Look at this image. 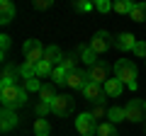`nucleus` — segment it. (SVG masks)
Instances as JSON below:
<instances>
[{"instance_id":"f257e3e1","label":"nucleus","mask_w":146,"mask_h":136,"mask_svg":"<svg viewBox=\"0 0 146 136\" xmlns=\"http://www.w3.org/2000/svg\"><path fill=\"white\" fill-rule=\"evenodd\" d=\"M115 78H119L129 90H136V80H134L136 78V66L129 58H119L115 63Z\"/></svg>"},{"instance_id":"f03ea898","label":"nucleus","mask_w":146,"mask_h":136,"mask_svg":"<svg viewBox=\"0 0 146 136\" xmlns=\"http://www.w3.org/2000/svg\"><path fill=\"white\" fill-rule=\"evenodd\" d=\"M0 102H3V107H10V110L22 107L27 102V90L17 88V85H12V88H0Z\"/></svg>"},{"instance_id":"7ed1b4c3","label":"nucleus","mask_w":146,"mask_h":136,"mask_svg":"<svg viewBox=\"0 0 146 136\" xmlns=\"http://www.w3.org/2000/svg\"><path fill=\"white\" fill-rule=\"evenodd\" d=\"M44 51L46 49L42 46V42L39 39H27L25 44H22V53H25V63L32 68H36V63L44 61Z\"/></svg>"},{"instance_id":"20e7f679","label":"nucleus","mask_w":146,"mask_h":136,"mask_svg":"<svg viewBox=\"0 0 146 136\" xmlns=\"http://www.w3.org/2000/svg\"><path fill=\"white\" fill-rule=\"evenodd\" d=\"M88 46H90V49H93V51L100 56V53H107L110 49L115 46V39L110 37L105 29H100V32H95V34H93V42H90Z\"/></svg>"},{"instance_id":"39448f33","label":"nucleus","mask_w":146,"mask_h":136,"mask_svg":"<svg viewBox=\"0 0 146 136\" xmlns=\"http://www.w3.org/2000/svg\"><path fill=\"white\" fill-rule=\"evenodd\" d=\"M98 119H93V114L90 112H83V114L76 119V129H78V134L80 136H93V134H98Z\"/></svg>"},{"instance_id":"423d86ee","label":"nucleus","mask_w":146,"mask_h":136,"mask_svg":"<svg viewBox=\"0 0 146 136\" xmlns=\"http://www.w3.org/2000/svg\"><path fill=\"white\" fill-rule=\"evenodd\" d=\"M51 112L56 117H68L73 114V97L71 95H56L51 102Z\"/></svg>"},{"instance_id":"0eeeda50","label":"nucleus","mask_w":146,"mask_h":136,"mask_svg":"<svg viewBox=\"0 0 146 136\" xmlns=\"http://www.w3.org/2000/svg\"><path fill=\"white\" fill-rule=\"evenodd\" d=\"M124 112H127L129 121H144L146 119V100H129Z\"/></svg>"},{"instance_id":"6e6552de","label":"nucleus","mask_w":146,"mask_h":136,"mask_svg":"<svg viewBox=\"0 0 146 136\" xmlns=\"http://www.w3.org/2000/svg\"><path fill=\"white\" fill-rule=\"evenodd\" d=\"M80 92H83L85 100H90V102H95V105H102V102H105V88H100V83L88 80V85H85Z\"/></svg>"},{"instance_id":"1a4fd4ad","label":"nucleus","mask_w":146,"mask_h":136,"mask_svg":"<svg viewBox=\"0 0 146 136\" xmlns=\"http://www.w3.org/2000/svg\"><path fill=\"white\" fill-rule=\"evenodd\" d=\"M88 80H90L88 71H80V68H76V71H71V73L66 75V85L73 88V90H83L85 85H88Z\"/></svg>"},{"instance_id":"9d476101","label":"nucleus","mask_w":146,"mask_h":136,"mask_svg":"<svg viewBox=\"0 0 146 136\" xmlns=\"http://www.w3.org/2000/svg\"><path fill=\"white\" fill-rule=\"evenodd\" d=\"M107 73H110V66L105 61H98L95 63V66H90L88 68V75H90V80H93V83H107Z\"/></svg>"},{"instance_id":"9b49d317","label":"nucleus","mask_w":146,"mask_h":136,"mask_svg":"<svg viewBox=\"0 0 146 136\" xmlns=\"http://www.w3.org/2000/svg\"><path fill=\"white\" fill-rule=\"evenodd\" d=\"M134 46H136V37L129 32H122L115 37V49H119V51H134Z\"/></svg>"},{"instance_id":"f8f14e48","label":"nucleus","mask_w":146,"mask_h":136,"mask_svg":"<svg viewBox=\"0 0 146 136\" xmlns=\"http://www.w3.org/2000/svg\"><path fill=\"white\" fill-rule=\"evenodd\" d=\"M63 58H66V56L61 53V49H58L56 44H51V46H46V51H44V61H46L49 66H56V68H58V66L63 63Z\"/></svg>"},{"instance_id":"ddd939ff","label":"nucleus","mask_w":146,"mask_h":136,"mask_svg":"<svg viewBox=\"0 0 146 136\" xmlns=\"http://www.w3.org/2000/svg\"><path fill=\"white\" fill-rule=\"evenodd\" d=\"M15 124H17V114H15V110H10V107H3V112H0V129H3V131H10V129H15Z\"/></svg>"},{"instance_id":"4468645a","label":"nucleus","mask_w":146,"mask_h":136,"mask_svg":"<svg viewBox=\"0 0 146 136\" xmlns=\"http://www.w3.org/2000/svg\"><path fill=\"white\" fill-rule=\"evenodd\" d=\"M15 20V5L10 0H0V22L3 24H10Z\"/></svg>"},{"instance_id":"2eb2a0df","label":"nucleus","mask_w":146,"mask_h":136,"mask_svg":"<svg viewBox=\"0 0 146 136\" xmlns=\"http://www.w3.org/2000/svg\"><path fill=\"white\" fill-rule=\"evenodd\" d=\"M15 75H20V68L5 66L3 68V78H0V88H12L15 85Z\"/></svg>"},{"instance_id":"dca6fc26","label":"nucleus","mask_w":146,"mask_h":136,"mask_svg":"<svg viewBox=\"0 0 146 136\" xmlns=\"http://www.w3.org/2000/svg\"><path fill=\"white\" fill-rule=\"evenodd\" d=\"M122 90H124V83H122L119 78H110L107 83H105V95H110V97H119Z\"/></svg>"},{"instance_id":"f3484780","label":"nucleus","mask_w":146,"mask_h":136,"mask_svg":"<svg viewBox=\"0 0 146 136\" xmlns=\"http://www.w3.org/2000/svg\"><path fill=\"white\" fill-rule=\"evenodd\" d=\"M129 17H131L134 22H146V3H134Z\"/></svg>"},{"instance_id":"a211bd4d","label":"nucleus","mask_w":146,"mask_h":136,"mask_svg":"<svg viewBox=\"0 0 146 136\" xmlns=\"http://www.w3.org/2000/svg\"><path fill=\"white\" fill-rule=\"evenodd\" d=\"M107 119H110V124L124 121V119H127V112H124V107H110V110H107Z\"/></svg>"},{"instance_id":"6ab92c4d","label":"nucleus","mask_w":146,"mask_h":136,"mask_svg":"<svg viewBox=\"0 0 146 136\" xmlns=\"http://www.w3.org/2000/svg\"><path fill=\"white\" fill-rule=\"evenodd\" d=\"M80 61L88 63V66H95V63H98V53L90 46H80Z\"/></svg>"},{"instance_id":"aec40b11","label":"nucleus","mask_w":146,"mask_h":136,"mask_svg":"<svg viewBox=\"0 0 146 136\" xmlns=\"http://www.w3.org/2000/svg\"><path fill=\"white\" fill-rule=\"evenodd\" d=\"M131 7H134V3H129V0H117L115 5H112V12H117V15H129Z\"/></svg>"},{"instance_id":"412c9836","label":"nucleus","mask_w":146,"mask_h":136,"mask_svg":"<svg viewBox=\"0 0 146 136\" xmlns=\"http://www.w3.org/2000/svg\"><path fill=\"white\" fill-rule=\"evenodd\" d=\"M54 97H56V92H54V85H44V88L39 90V102H46V105H51Z\"/></svg>"},{"instance_id":"4be33fe9","label":"nucleus","mask_w":146,"mask_h":136,"mask_svg":"<svg viewBox=\"0 0 146 136\" xmlns=\"http://www.w3.org/2000/svg\"><path fill=\"white\" fill-rule=\"evenodd\" d=\"M66 75H68V71H66L63 66L54 68V73H51V80H54V85H66Z\"/></svg>"},{"instance_id":"5701e85b","label":"nucleus","mask_w":146,"mask_h":136,"mask_svg":"<svg viewBox=\"0 0 146 136\" xmlns=\"http://www.w3.org/2000/svg\"><path fill=\"white\" fill-rule=\"evenodd\" d=\"M49 129H51V126H49V121L44 119V117H39V119L34 121V134L36 136H49Z\"/></svg>"},{"instance_id":"b1692460","label":"nucleus","mask_w":146,"mask_h":136,"mask_svg":"<svg viewBox=\"0 0 146 136\" xmlns=\"http://www.w3.org/2000/svg\"><path fill=\"white\" fill-rule=\"evenodd\" d=\"M51 73H54V66H49L46 61H39L36 63V78H51Z\"/></svg>"},{"instance_id":"393cba45","label":"nucleus","mask_w":146,"mask_h":136,"mask_svg":"<svg viewBox=\"0 0 146 136\" xmlns=\"http://www.w3.org/2000/svg\"><path fill=\"white\" fill-rule=\"evenodd\" d=\"M98 136H117V129H115V124H110V121L100 124V126H98Z\"/></svg>"},{"instance_id":"a878e982","label":"nucleus","mask_w":146,"mask_h":136,"mask_svg":"<svg viewBox=\"0 0 146 136\" xmlns=\"http://www.w3.org/2000/svg\"><path fill=\"white\" fill-rule=\"evenodd\" d=\"M44 85L39 83V78H29V80H25V90L27 92H39Z\"/></svg>"},{"instance_id":"bb28decb","label":"nucleus","mask_w":146,"mask_h":136,"mask_svg":"<svg viewBox=\"0 0 146 136\" xmlns=\"http://www.w3.org/2000/svg\"><path fill=\"white\" fill-rule=\"evenodd\" d=\"M20 75H22L25 80L36 78V68H32V66H27V63H22V66H20Z\"/></svg>"},{"instance_id":"cd10ccee","label":"nucleus","mask_w":146,"mask_h":136,"mask_svg":"<svg viewBox=\"0 0 146 136\" xmlns=\"http://www.w3.org/2000/svg\"><path fill=\"white\" fill-rule=\"evenodd\" d=\"M93 7H95V3H88V0H76L73 3V10H78V12H88Z\"/></svg>"},{"instance_id":"c85d7f7f","label":"nucleus","mask_w":146,"mask_h":136,"mask_svg":"<svg viewBox=\"0 0 146 136\" xmlns=\"http://www.w3.org/2000/svg\"><path fill=\"white\" fill-rule=\"evenodd\" d=\"M76 61H78V56H76V53H71V56H66V58H63V63H61V66L66 68L68 73H71V71H76Z\"/></svg>"},{"instance_id":"c756f323","label":"nucleus","mask_w":146,"mask_h":136,"mask_svg":"<svg viewBox=\"0 0 146 136\" xmlns=\"http://www.w3.org/2000/svg\"><path fill=\"white\" fill-rule=\"evenodd\" d=\"M112 5H115V3H110V0H98V3H95V10L110 12V10H112Z\"/></svg>"},{"instance_id":"7c9ffc66","label":"nucleus","mask_w":146,"mask_h":136,"mask_svg":"<svg viewBox=\"0 0 146 136\" xmlns=\"http://www.w3.org/2000/svg\"><path fill=\"white\" fill-rule=\"evenodd\" d=\"M90 114H93V119H100V117L107 114V110H105V105H93V112Z\"/></svg>"},{"instance_id":"2f4dec72","label":"nucleus","mask_w":146,"mask_h":136,"mask_svg":"<svg viewBox=\"0 0 146 136\" xmlns=\"http://www.w3.org/2000/svg\"><path fill=\"white\" fill-rule=\"evenodd\" d=\"M0 49H3V51H0V56L5 58L7 49H10V37H7V34H3V37H0Z\"/></svg>"},{"instance_id":"473e14b6","label":"nucleus","mask_w":146,"mask_h":136,"mask_svg":"<svg viewBox=\"0 0 146 136\" xmlns=\"http://www.w3.org/2000/svg\"><path fill=\"white\" fill-rule=\"evenodd\" d=\"M134 53H136V56H141V58H146V42H136Z\"/></svg>"},{"instance_id":"72a5a7b5","label":"nucleus","mask_w":146,"mask_h":136,"mask_svg":"<svg viewBox=\"0 0 146 136\" xmlns=\"http://www.w3.org/2000/svg\"><path fill=\"white\" fill-rule=\"evenodd\" d=\"M49 112H51V105H46V102H39V105H36V114L39 117L49 114Z\"/></svg>"},{"instance_id":"f704fd0d","label":"nucleus","mask_w":146,"mask_h":136,"mask_svg":"<svg viewBox=\"0 0 146 136\" xmlns=\"http://www.w3.org/2000/svg\"><path fill=\"white\" fill-rule=\"evenodd\" d=\"M51 5H54L51 0H34V7H36V10H46V7H51Z\"/></svg>"}]
</instances>
